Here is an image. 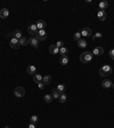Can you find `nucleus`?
I'll return each mask as SVG.
<instances>
[{"instance_id": "1", "label": "nucleus", "mask_w": 114, "mask_h": 128, "mask_svg": "<svg viewBox=\"0 0 114 128\" xmlns=\"http://www.w3.org/2000/svg\"><path fill=\"white\" fill-rule=\"evenodd\" d=\"M112 71H113V69L110 65H103L102 68L99 69V76L100 77H104V78L108 77V76L112 73Z\"/></svg>"}, {"instance_id": "2", "label": "nucleus", "mask_w": 114, "mask_h": 128, "mask_svg": "<svg viewBox=\"0 0 114 128\" xmlns=\"http://www.w3.org/2000/svg\"><path fill=\"white\" fill-rule=\"evenodd\" d=\"M92 60V53L91 51H85L80 55V61L82 63H89Z\"/></svg>"}, {"instance_id": "3", "label": "nucleus", "mask_w": 114, "mask_h": 128, "mask_svg": "<svg viewBox=\"0 0 114 128\" xmlns=\"http://www.w3.org/2000/svg\"><path fill=\"white\" fill-rule=\"evenodd\" d=\"M47 31L46 30H38V33L37 36H35V38H37L39 41H43V40L47 39Z\"/></svg>"}, {"instance_id": "4", "label": "nucleus", "mask_w": 114, "mask_h": 128, "mask_svg": "<svg viewBox=\"0 0 114 128\" xmlns=\"http://www.w3.org/2000/svg\"><path fill=\"white\" fill-rule=\"evenodd\" d=\"M14 94H15L16 97H23L24 95H25V89L23 88V87H21V86H18V87L15 88Z\"/></svg>"}, {"instance_id": "5", "label": "nucleus", "mask_w": 114, "mask_h": 128, "mask_svg": "<svg viewBox=\"0 0 114 128\" xmlns=\"http://www.w3.org/2000/svg\"><path fill=\"white\" fill-rule=\"evenodd\" d=\"M9 45H10V47L13 49H18L20 48V40L16 39V38H11L10 41H9Z\"/></svg>"}, {"instance_id": "6", "label": "nucleus", "mask_w": 114, "mask_h": 128, "mask_svg": "<svg viewBox=\"0 0 114 128\" xmlns=\"http://www.w3.org/2000/svg\"><path fill=\"white\" fill-rule=\"evenodd\" d=\"M80 33H81V37H91L92 36V31L90 28H83L80 31Z\"/></svg>"}, {"instance_id": "7", "label": "nucleus", "mask_w": 114, "mask_h": 128, "mask_svg": "<svg viewBox=\"0 0 114 128\" xmlns=\"http://www.w3.org/2000/svg\"><path fill=\"white\" fill-rule=\"evenodd\" d=\"M28 32L31 34V36H37V33H38L37 25H35V24H31V25L28 28Z\"/></svg>"}, {"instance_id": "8", "label": "nucleus", "mask_w": 114, "mask_h": 128, "mask_svg": "<svg viewBox=\"0 0 114 128\" xmlns=\"http://www.w3.org/2000/svg\"><path fill=\"white\" fill-rule=\"evenodd\" d=\"M106 17H107V14H106L105 10H100L99 9V10L97 11V18L99 21H105Z\"/></svg>"}, {"instance_id": "9", "label": "nucleus", "mask_w": 114, "mask_h": 128, "mask_svg": "<svg viewBox=\"0 0 114 128\" xmlns=\"http://www.w3.org/2000/svg\"><path fill=\"white\" fill-rule=\"evenodd\" d=\"M28 43H30L31 46H33L34 48H39V40H38L35 37L30 38V40H28Z\"/></svg>"}, {"instance_id": "10", "label": "nucleus", "mask_w": 114, "mask_h": 128, "mask_svg": "<svg viewBox=\"0 0 114 128\" xmlns=\"http://www.w3.org/2000/svg\"><path fill=\"white\" fill-rule=\"evenodd\" d=\"M49 53L53 55L59 54V48H58L56 45H51V46H49Z\"/></svg>"}, {"instance_id": "11", "label": "nucleus", "mask_w": 114, "mask_h": 128, "mask_svg": "<svg viewBox=\"0 0 114 128\" xmlns=\"http://www.w3.org/2000/svg\"><path fill=\"white\" fill-rule=\"evenodd\" d=\"M103 54H104V48L103 47H96L92 50V55H96V56H100Z\"/></svg>"}, {"instance_id": "12", "label": "nucleus", "mask_w": 114, "mask_h": 128, "mask_svg": "<svg viewBox=\"0 0 114 128\" xmlns=\"http://www.w3.org/2000/svg\"><path fill=\"white\" fill-rule=\"evenodd\" d=\"M37 28H38V30H45V28L47 26V24H46V22L43 20H39L37 22Z\"/></svg>"}, {"instance_id": "13", "label": "nucleus", "mask_w": 114, "mask_h": 128, "mask_svg": "<svg viewBox=\"0 0 114 128\" xmlns=\"http://www.w3.org/2000/svg\"><path fill=\"white\" fill-rule=\"evenodd\" d=\"M26 72H28V74H32V76H34V74L37 73V68L34 65H28V68H26Z\"/></svg>"}, {"instance_id": "14", "label": "nucleus", "mask_w": 114, "mask_h": 128, "mask_svg": "<svg viewBox=\"0 0 114 128\" xmlns=\"http://www.w3.org/2000/svg\"><path fill=\"white\" fill-rule=\"evenodd\" d=\"M42 79H43V77L41 76L40 73H35L33 76V81L35 84H39V83H42Z\"/></svg>"}, {"instance_id": "15", "label": "nucleus", "mask_w": 114, "mask_h": 128, "mask_svg": "<svg viewBox=\"0 0 114 128\" xmlns=\"http://www.w3.org/2000/svg\"><path fill=\"white\" fill-rule=\"evenodd\" d=\"M112 85H113V83H112L111 80H107V79L104 80V81L102 83V87H103V88H111Z\"/></svg>"}, {"instance_id": "16", "label": "nucleus", "mask_w": 114, "mask_h": 128, "mask_svg": "<svg viewBox=\"0 0 114 128\" xmlns=\"http://www.w3.org/2000/svg\"><path fill=\"white\" fill-rule=\"evenodd\" d=\"M8 15H9V10L7 8H2L0 10V17H1V18H7Z\"/></svg>"}, {"instance_id": "17", "label": "nucleus", "mask_w": 114, "mask_h": 128, "mask_svg": "<svg viewBox=\"0 0 114 128\" xmlns=\"http://www.w3.org/2000/svg\"><path fill=\"white\" fill-rule=\"evenodd\" d=\"M68 56L67 55H63V56H60V58H59V62H60V64L62 65H66V64H68Z\"/></svg>"}, {"instance_id": "18", "label": "nucleus", "mask_w": 114, "mask_h": 128, "mask_svg": "<svg viewBox=\"0 0 114 128\" xmlns=\"http://www.w3.org/2000/svg\"><path fill=\"white\" fill-rule=\"evenodd\" d=\"M98 6H99L100 10H105V9L108 7V2L106 1V0H103V1H100V2H99V5H98Z\"/></svg>"}, {"instance_id": "19", "label": "nucleus", "mask_w": 114, "mask_h": 128, "mask_svg": "<svg viewBox=\"0 0 114 128\" xmlns=\"http://www.w3.org/2000/svg\"><path fill=\"white\" fill-rule=\"evenodd\" d=\"M51 91H53V93H51V96H53V98H55V100H58V98H59V96H60L59 91L57 90L56 88H54Z\"/></svg>"}, {"instance_id": "20", "label": "nucleus", "mask_w": 114, "mask_h": 128, "mask_svg": "<svg viewBox=\"0 0 114 128\" xmlns=\"http://www.w3.org/2000/svg\"><path fill=\"white\" fill-rule=\"evenodd\" d=\"M13 37L20 40L21 38H22V31H21V30H15V31L13 32Z\"/></svg>"}, {"instance_id": "21", "label": "nucleus", "mask_w": 114, "mask_h": 128, "mask_svg": "<svg viewBox=\"0 0 114 128\" xmlns=\"http://www.w3.org/2000/svg\"><path fill=\"white\" fill-rule=\"evenodd\" d=\"M78 46H79L80 48H86V47H87V41H86L85 39H80L79 41H78Z\"/></svg>"}, {"instance_id": "22", "label": "nucleus", "mask_w": 114, "mask_h": 128, "mask_svg": "<svg viewBox=\"0 0 114 128\" xmlns=\"http://www.w3.org/2000/svg\"><path fill=\"white\" fill-rule=\"evenodd\" d=\"M57 90L59 91V94H63L64 91H65V89H66V87H65V85L64 84H59V85L57 86Z\"/></svg>"}, {"instance_id": "23", "label": "nucleus", "mask_w": 114, "mask_h": 128, "mask_svg": "<svg viewBox=\"0 0 114 128\" xmlns=\"http://www.w3.org/2000/svg\"><path fill=\"white\" fill-rule=\"evenodd\" d=\"M42 83L45 84V85H49V84L51 83V77L50 76H45L42 79Z\"/></svg>"}, {"instance_id": "24", "label": "nucleus", "mask_w": 114, "mask_h": 128, "mask_svg": "<svg viewBox=\"0 0 114 128\" xmlns=\"http://www.w3.org/2000/svg\"><path fill=\"white\" fill-rule=\"evenodd\" d=\"M43 100H45L46 103H51L53 102V96L49 94H46L45 96H43Z\"/></svg>"}, {"instance_id": "25", "label": "nucleus", "mask_w": 114, "mask_h": 128, "mask_svg": "<svg viewBox=\"0 0 114 128\" xmlns=\"http://www.w3.org/2000/svg\"><path fill=\"white\" fill-rule=\"evenodd\" d=\"M66 100H67V96H66L65 93L60 94V96H59V98H58V101H59L60 103H65V102H66Z\"/></svg>"}, {"instance_id": "26", "label": "nucleus", "mask_w": 114, "mask_h": 128, "mask_svg": "<svg viewBox=\"0 0 114 128\" xmlns=\"http://www.w3.org/2000/svg\"><path fill=\"white\" fill-rule=\"evenodd\" d=\"M28 43V40L26 39L25 37H22V38L20 39V45H21V46H26Z\"/></svg>"}, {"instance_id": "27", "label": "nucleus", "mask_w": 114, "mask_h": 128, "mask_svg": "<svg viewBox=\"0 0 114 128\" xmlns=\"http://www.w3.org/2000/svg\"><path fill=\"white\" fill-rule=\"evenodd\" d=\"M67 53H68V49L66 48L65 46H64V47H62V48H59V54L62 55V56H63V55H66Z\"/></svg>"}, {"instance_id": "28", "label": "nucleus", "mask_w": 114, "mask_h": 128, "mask_svg": "<svg viewBox=\"0 0 114 128\" xmlns=\"http://www.w3.org/2000/svg\"><path fill=\"white\" fill-rule=\"evenodd\" d=\"M38 121H39V119H38L37 116H32V117L30 118V123L31 124H35V125H37Z\"/></svg>"}, {"instance_id": "29", "label": "nucleus", "mask_w": 114, "mask_h": 128, "mask_svg": "<svg viewBox=\"0 0 114 128\" xmlns=\"http://www.w3.org/2000/svg\"><path fill=\"white\" fill-rule=\"evenodd\" d=\"M73 39L77 40V41H79V40L81 39V33H80V32H75L74 36H73Z\"/></svg>"}, {"instance_id": "30", "label": "nucleus", "mask_w": 114, "mask_h": 128, "mask_svg": "<svg viewBox=\"0 0 114 128\" xmlns=\"http://www.w3.org/2000/svg\"><path fill=\"white\" fill-rule=\"evenodd\" d=\"M56 46L58 47V48H62V47H64V41H62V40H59V41H57V43H56Z\"/></svg>"}, {"instance_id": "31", "label": "nucleus", "mask_w": 114, "mask_h": 128, "mask_svg": "<svg viewBox=\"0 0 114 128\" xmlns=\"http://www.w3.org/2000/svg\"><path fill=\"white\" fill-rule=\"evenodd\" d=\"M103 37V34L100 33V32H97V33H95V36L92 38H94V39H99V38H102Z\"/></svg>"}, {"instance_id": "32", "label": "nucleus", "mask_w": 114, "mask_h": 128, "mask_svg": "<svg viewBox=\"0 0 114 128\" xmlns=\"http://www.w3.org/2000/svg\"><path fill=\"white\" fill-rule=\"evenodd\" d=\"M37 85H38V88H39V89H41V90H42V89L45 88V86H46L43 83H39V84H37Z\"/></svg>"}, {"instance_id": "33", "label": "nucleus", "mask_w": 114, "mask_h": 128, "mask_svg": "<svg viewBox=\"0 0 114 128\" xmlns=\"http://www.w3.org/2000/svg\"><path fill=\"white\" fill-rule=\"evenodd\" d=\"M110 56H111V58H112V60H114V48L110 50Z\"/></svg>"}, {"instance_id": "34", "label": "nucleus", "mask_w": 114, "mask_h": 128, "mask_svg": "<svg viewBox=\"0 0 114 128\" xmlns=\"http://www.w3.org/2000/svg\"><path fill=\"white\" fill-rule=\"evenodd\" d=\"M28 128H37V125H35V124H28Z\"/></svg>"}, {"instance_id": "35", "label": "nucleus", "mask_w": 114, "mask_h": 128, "mask_svg": "<svg viewBox=\"0 0 114 128\" xmlns=\"http://www.w3.org/2000/svg\"><path fill=\"white\" fill-rule=\"evenodd\" d=\"M5 128H10V127H9V126H6V127Z\"/></svg>"}]
</instances>
